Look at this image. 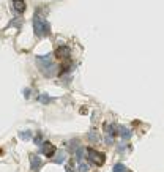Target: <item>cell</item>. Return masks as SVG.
<instances>
[{
	"label": "cell",
	"mask_w": 164,
	"mask_h": 172,
	"mask_svg": "<svg viewBox=\"0 0 164 172\" xmlns=\"http://www.w3.org/2000/svg\"><path fill=\"white\" fill-rule=\"evenodd\" d=\"M33 32H35L36 37L43 38V37L49 35L51 27H49V24H47L44 19H41L38 14H35V16H33Z\"/></svg>",
	"instance_id": "cell-1"
},
{
	"label": "cell",
	"mask_w": 164,
	"mask_h": 172,
	"mask_svg": "<svg viewBox=\"0 0 164 172\" xmlns=\"http://www.w3.org/2000/svg\"><path fill=\"white\" fill-rule=\"evenodd\" d=\"M36 65L41 70V73H44L46 76H52L55 71V65L52 63L51 56H38L36 57Z\"/></svg>",
	"instance_id": "cell-2"
},
{
	"label": "cell",
	"mask_w": 164,
	"mask_h": 172,
	"mask_svg": "<svg viewBox=\"0 0 164 172\" xmlns=\"http://www.w3.org/2000/svg\"><path fill=\"white\" fill-rule=\"evenodd\" d=\"M87 156H88V161L95 164V166H102L106 161V155L101 152H96L93 148H87Z\"/></svg>",
	"instance_id": "cell-3"
},
{
	"label": "cell",
	"mask_w": 164,
	"mask_h": 172,
	"mask_svg": "<svg viewBox=\"0 0 164 172\" xmlns=\"http://www.w3.org/2000/svg\"><path fill=\"white\" fill-rule=\"evenodd\" d=\"M104 131H106V144H112L114 139H115V136L118 134V128L112 125V123H106L104 125Z\"/></svg>",
	"instance_id": "cell-4"
},
{
	"label": "cell",
	"mask_w": 164,
	"mask_h": 172,
	"mask_svg": "<svg viewBox=\"0 0 164 172\" xmlns=\"http://www.w3.org/2000/svg\"><path fill=\"white\" fill-rule=\"evenodd\" d=\"M70 47L68 46H60V47H57V51H55V57L58 59V60H68L70 59Z\"/></svg>",
	"instance_id": "cell-5"
},
{
	"label": "cell",
	"mask_w": 164,
	"mask_h": 172,
	"mask_svg": "<svg viewBox=\"0 0 164 172\" xmlns=\"http://www.w3.org/2000/svg\"><path fill=\"white\" fill-rule=\"evenodd\" d=\"M55 152H57V148H55L54 144H51V142H44L43 144V153H44V156L52 158L54 155H55Z\"/></svg>",
	"instance_id": "cell-6"
},
{
	"label": "cell",
	"mask_w": 164,
	"mask_h": 172,
	"mask_svg": "<svg viewBox=\"0 0 164 172\" xmlns=\"http://www.w3.org/2000/svg\"><path fill=\"white\" fill-rule=\"evenodd\" d=\"M30 164H32V169L36 172V170L41 169V166H43V161H41V158H39V156L32 155V156H30Z\"/></svg>",
	"instance_id": "cell-7"
},
{
	"label": "cell",
	"mask_w": 164,
	"mask_h": 172,
	"mask_svg": "<svg viewBox=\"0 0 164 172\" xmlns=\"http://www.w3.org/2000/svg\"><path fill=\"white\" fill-rule=\"evenodd\" d=\"M118 134H120V137H121L123 141L131 139V136H133L131 129H129V128H126V126H120V128H118Z\"/></svg>",
	"instance_id": "cell-8"
},
{
	"label": "cell",
	"mask_w": 164,
	"mask_h": 172,
	"mask_svg": "<svg viewBox=\"0 0 164 172\" xmlns=\"http://www.w3.org/2000/svg\"><path fill=\"white\" fill-rule=\"evenodd\" d=\"M13 8H14L16 13L22 14V13L25 11V3H24V0H13Z\"/></svg>",
	"instance_id": "cell-9"
},
{
	"label": "cell",
	"mask_w": 164,
	"mask_h": 172,
	"mask_svg": "<svg viewBox=\"0 0 164 172\" xmlns=\"http://www.w3.org/2000/svg\"><path fill=\"white\" fill-rule=\"evenodd\" d=\"M112 172H128V169L125 167V164L118 163V164H115V166H114V170Z\"/></svg>",
	"instance_id": "cell-10"
},
{
	"label": "cell",
	"mask_w": 164,
	"mask_h": 172,
	"mask_svg": "<svg viewBox=\"0 0 164 172\" xmlns=\"http://www.w3.org/2000/svg\"><path fill=\"white\" fill-rule=\"evenodd\" d=\"M19 137H20V139H24V141L30 139V137H32V131H22V133H19Z\"/></svg>",
	"instance_id": "cell-11"
},
{
	"label": "cell",
	"mask_w": 164,
	"mask_h": 172,
	"mask_svg": "<svg viewBox=\"0 0 164 172\" xmlns=\"http://www.w3.org/2000/svg\"><path fill=\"white\" fill-rule=\"evenodd\" d=\"M79 170H80V172H87V170H88V166H87L85 163L80 161V163H79Z\"/></svg>",
	"instance_id": "cell-12"
},
{
	"label": "cell",
	"mask_w": 164,
	"mask_h": 172,
	"mask_svg": "<svg viewBox=\"0 0 164 172\" xmlns=\"http://www.w3.org/2000/svg\"><path fill=\"white\" fill-rule=\"evenodd\" d=\"M88 137H90V139H92L93 142H96V141L99 139V137H98V134L95 133V131H90V134H88Z\"/></svg>",
	"instance_id": "cell-13"
},
{
	"label": "cell",
	"mask_w": 164,
	"mask_h": 172,
	"mask_svg": "<svg viewBox=\"0 0 164 172\" xmlns=\"http://www.w3.org/2000/svg\"><path fill=\"white\" fill-rule=\"evenodd\" d=\"M63 160H65V153H60V155L55 158V163H57V164H62V163H63Z\"/></svg>",
	"instance_id": "cell-14"
},
{
	"label": "cell",
	"mask_w": 164,
	"mask_h": 172,
	"mask_svg": "<svg viewBox=\"0 0 164 172\" xmlns=\"http://www.w3.org/2000/svg\"><path fill=\"white\" fill-rule=\"evenodd\" d=\"M39 101H41V103H44V104H46L47 101H51V98H49L47 95H43V96H39Z\"/></svg>",
	"instance_id": "cell-15"
},
{
	"label": "cell",
	"mask_w": 164,
	"mask_h": 172,
	"mask_svg": "<svg viewBox=\"0 0 164 172\" xmlns=\"http://www.w3.org/2000/svg\"><path fill=\"white\" fill-rule=\"evenodd\" d=\"M35 144H38V145H39V144H43V137H41V134H38L35 137Z\"/></svg>",
	"instance_id": "cell-16"
},
{
	"label": "cell",
	"mask_w": 164,
	"mask_h": 172,
	"mask_svg": "<svg viewBox=\"0 0 164 172\" xmlns=\"http://www.w3.org/2000/svg\"><path fill=\"white\" fill-rule=\"evenodd\" d=\"M68 172H74V169H73V164H70V167H68Z\"/></svg>",
	"instance_id": "cell-17"
}]
</instances>
